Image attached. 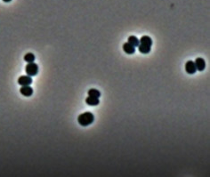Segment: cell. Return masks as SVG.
I'll list each match as a JSON object with an SVG mask.
<instances>
[{
  "label": "cell",
  "mask_w": 210,
  "mask_h": 177,
  "mask_svg": "<svg viewBox=\"0 0 210 177\" xmlns=\"http://www.w3.org/2000/svg\"><path fill=\"white\" fill-rule=\"evenodd\" d=\"M140 44L138 46V50L140 53L147 54L151 52V48L152 46V39L149 36H142L139 39Z\"/></svg>",
  "instance_id": "cell-1"
},
{
  "label": "cell",
  "mask_w": 210,
  "mask_h": 177,
  "mask_svg": "<svg viewBox=\"0 0 210 177\" xmlns=\"http://www.w3.org/2000/svg\"><path fill=\"white\" fill-rule=\"evenodd\" d=\"M93 120H94V117L91 112H85L80 114L78 118V124L82 126H88L93 123Z\"/></svg>",
  "instance_id": "cell-2"
},
{
  "label": "cell",
  "mask_w": 210,
  "mask_h": 177,
  "mask_svg": "<svg viewBox=\"0 0 210 177\" xmlns=\"http://www.w3.org/2000/svg\"><path fill=\"white\" fill-rule=\"evenodd\" d=\"M25 71H26L27 75L29 77L36 76L38 73V64H36L35 62H29L26 65Z\"/></svg>",
  "instance_id": "cell-3"
},
{
  "label": "cell",
  "mask_w": 210,
  "mask_h": 177,
  "mask_svg": "<svg viewBox=\"0 0 210 177\" xmlns=\"http://www.w3.org/2000/svg\"><path fill=\"white\" fill-rule=\"evenodd\" d=\"M18 84L20 86H29L32 84V78L29 76H22L18 78Z\"/></svg>",
  "instance_id": "cell-4"
},
{
  "label": "cell",
  "mask_w": 210,
  "mask_h": 177,
  "mask_svg": "<svg viewBox=\"0 0 210 177\" xmlns=\"http://www.w3.org/2000/svg\"><path fill=\"white\" fill-rule=\"evenodd\" d=\"M20 93L23 96L29 97V96H31V95H33V89L29 86H23L20 89Z\"/></svg>",
  "instance_id": "cell-5"
},
{
  "label": "cell",
  "mask_w": 210,
  "mask_h": 177,
  "mask_svg": "<svg viewBox=\"0 0 210 177\" xmlns=\"http://www.w3.org/2000/svg\"><path fill=\"white\" fill-rule=\"evenodd\" d=\"M185 71L188 74H194L197 70H196V67H195V63L192 61H188L185 64Z\"/></svg>",
  "instance_id": "cell-6"
},
{
  "label": "cell",
  "mask_w": 210,
  "mask_h": 177,
  "mask_svg": "<svg viewBox=\"0 0 210 177\" xmlns=\"http://www.w3.org/2000/svg\"><path fill=\"white\" fill-rule=\"evenodd\" d=\"M195 67H196V70L198 71H203L205 70V67H206V62H205V60L202 58H197L195 60Z\"/></svg>",
  "instance_id": "cell-7"
},
{
  "label": "cell",
  "mask_w": 210,
  "mask_h": 177,
  "mask_svg": "<svg viewBox=\"0 0 210 177\" xmlns=\"http://www.w3.org/2000/svg\"><path fill=\"white\" fill-rule=\"evenodd\" d=\"M123 50H124L125 53H128V54H133L135 52V47L134 46H132L130 43L127 42L123 45Z\"/></svg>",
  "instance_id": "cell-8"
},
{
  "label": "cell",
  "mask_w": 210,
  "mask_h": 177,
  "mask_svg": "<svg viewBox=\"0 0 210 177\" xmlns=\"http://www.w3.org/2000/svg\"><path fill=\"white\" fill-rule=\"evenodd\" d=\"M86 102L87 104L89 106H96L100 103L99 98H95V97H91V96H88V98L86 99Z\"/></svg>",
  "instance_id": "cell-9"
},
{
  "label": "cell",
  "mask_w": 210,
  "mask_h": 177,
  "mask_svg": "<svg viewBox=\"0 0 210 177\" xmlns=\"http://www.w3.org/2000/svg\"><path fill=\"white\" fill-rule=\"evenodd\" d=\"M128 42L130 43L132 46H134V47H138V46H139V44H140L139 39H138L135 36H130L128 37Z\"/></svg>",
  "instance_id": "cell-10"
},
{
  "label": "cell",
  "mask_w": 210,
  "mask_h": 177,
  "mask_svg": "<svg viewBox=\"0 0 210 177\" xmlns=\"http://www.w3.org/2000/svg\"><path fill=\"white\" fill-rule=\"evenodd\" d=\"M88 96H91V97H95V98H100L101 96V93H100L99 90L97 89H90L88 91Z\"/></svg>",
  "instance_id": "cell-11"
},
{
  "label": "cell",
  "mask_w": 210,
  "mask_h": 177,
  "mask_svg": "<svg viewBox=\"0 0 210 177\" xmlns=\"http://www.w3.org/2000/svg\"><path fill=\"white\" fill-rule=\"evenodd\" d=\"M24 61H27L28 63H29V62H34V61H35V55L31 53H26L24 55Z\"/></svg>",
  "instance_id": "cell-12"
},
{
  "label": "cell",
  "mask_w": 210,
  "mask_h": 177,
  "mask_svg": "<svg viewBox=\"0 0 210 177\" xmlns=\"http://www.w3.org/2000/svg\"><path fill=\"white\" fill-rule=\"evenodd\" d=\"M4 2H6V3H8V2H11L12 0H3Z\"/></svg>",
  "instance_id": "cell-13"
}]
</instances>
